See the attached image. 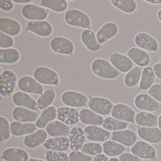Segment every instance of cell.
<instances>
[{
    "instance_id": "6da1fadb",
    "label": "cell",
    "mask_w": 161,
    "mask_h": 161,
    "mask_svg": "<svg viewBox=\"0 0 161 161\" xmlns=\"http://www.w3.org/2000/svg\"><path fill=\"white\" fill-rule=\"evenodd\" d=\"M91 69L95 75L104 80H114L122 74L110 62L103 58L95 59L91 64Z\"/></svg>"
},
{
    "instance_id": "7a4b0ae2",
    "label": "cell",
    "mask_w": 161,
    "mask_h": 161,
    "mask_svg": "<svg viewBox=\"0 0 161 161\" xmlns=\"http://www.w3.org/2000/svg\"><path fill=\"white\" fill-rule=\"evenodd\" d=\"M65 21L72 27L91 30L92 23L89 16L84 12L79 9H71L65 14Z\"/></svg>"
},
{
    "instance_id": "3957f363",
    "label": "cell",
    "mask_w": 161,
    "mask_h": 161,
    "mask_svg": "<svg viewBox=\"0 0 161 161\" xmlns=\"http://www.w3.org/2000/svg\"><path fill=\"white\" fill-rule=\"evenodd\" d=\"M18 84L16 73L11 69L4 70L0 76V94L3 97H9L14 94Z\"/></svg>"
},
{
    "instance_id": "277c9868",
    "label": "cell",
    "mask_w": 161,
    "mask_h": 161,
    "mask_svg": "<svg viewBox=\"0 0 161 161\" xmlns=\"http://www.w3.org/2000/svg\"><path fill=\"white\" fill-rule=\"evenodd\" d=\"M33 77L41 84L56 86L60 85V78L56 71L47 66H39L35 69Z\"/></svg>"
},
{
    "instance_id": "5b68a950",
    "label": "cell",
    "mask_w": 161,
    "mask_h": 161,
    "mask_svg": "<svg viewBox=\"0 0 161 161\" xmlns=\"http://www.w3.org/2000/svg\"><path fill=\"white\" fill-rule=\"evenodd\" d=\"M50 47L53 52L61 55L72 56L75 53L74 43L70 39L64 36L53 37L51 40Z\"/></svg>"
},
{
    "instance_id": "8992f818",
    "label": "cell",
    "mask_w": 161,
    "mask_h": 161,
    "mask_svg": "<svg viewBox=\"0 0 161 161\" xmlns=\"http://www.w3.org/2000/svg\"><path fill=\"white\" fill-rule=\"evenodd\" d=\"M62 103L66 106L72 108H81L88 104L87 97L81 92L67 90L61 96Z\"/></svg>"
},
{
    "instance_id": "52a82bcc",
    "label": "cell",
    "mask_w": 161,
    "mask_h": 161,
    "mask_svg": "<svg viewBox=\"0 0 161 161\" xmlns=\"http://www.w3.org/2000/svg\"><path fill=\"white\" fill-rule=\"evenodd\" d=\"M87 105L89 109L101 116L111 114L114 106L113 103L108 99L97 96H90Z\"/></svg>"
},
{
    "instance_id": "ba28073f",
    "label": "cell",
    "mask_w": 161,
    "mask_h": 161,
    "mask_svg": "<svg viewBox=\"0 0 161 161\" xmlns=\"http://www.w3.org/2000/svg\"><path fill=\"white\" fill-rule=\"evenodd\" d=\"M23 17L30 21L46 20L49 15V10L34 4L25 5L22 8Z\"/></svg>"
},
{
    "instance_id": "9c48e42d",
    "label": "cell",
    "mask_w": 161,
    "mask_h": 161,
    "mask_svg": "<svg viewBox=\"0 0 161 161\" xmlns=\"http://www.w3.org/2000/svg\"><path fill=\"white\" fill-rule=\"evenodd\" d=\"M130 150L132 153L141 159L153 160L157 157L155 148L146 141L138 140L131 147Z\"/></svg>"
},
{
    "instance_id": "30bf717a",
    "label": "cell",
    "mask_w": 161,
    "mask_h": 161,
    "mask_svg": "<svg viewBox=\"0 0 161 161\" xmlns=\"http://www.w3.org/2000/svg\"><path fill=\"white\" fill-rule=\"evenodd\" d=\"M18 86L20 91L29 94L41 96L44 93V87L33 77L22 76L18 81Z\"/></svg>"
},
{
    "instance_id": "8fae6325",
    "label": "cell",
    "mask_w": 161,
    "mask_h": 161,
    "mask_svg": "<svg viewBox=\"0 0 161 161\" xmlns=\"http://www.w3.org/2000/svg\"><path fill=\"white\" fill-rule=\"evenodd\" d=\"M134 103L137 109L145 112H156L160 110L159 103L147 93H140L136 95L134 100Z\"/></svg>"
},
{
    "instance_id": "7c38bea8",
    "label": "cell",
    "mask_w": 161,
    "mask_h": 161,
    "mask_svg": "<svg viewBox=\"0 0 161 161\" xmlns=\"http://www.w3.org/2000/svg\"><path fill=\"white\" fill-rule=\"evenodd\" d=\"M111 114L114 118L133 124L136 114L134 109L127 104L118 103L114 105Z\"/></svg>"
},
{
    "instance_id": "4fadbf2b",
    "label": "cell",
    "mask_w": 161,
    "mask_h": 161,
    "mask_svg": "<svg viewBox=\"0 0 161 161\" xmlns=\"http://www.w3.org/2000/svg\"><path fill=\"white\" fill-rule=\"evenodd\" d=\"M134 42L138 48L147 51L155 53L159 49L158 41L147 33H137L134 38Z\"/></svg>"
},
{
    "instance_id": "5bb4252c",
    "label": "cell",
    "mask_w": 161,
    "mask_h": 161,
    "mask_svg": "<svg viewBox=\"0 0 161 161\" xmlns=\"http://www.w3.org/2000/svg\"><path fill=\"white\" fill-rule=\"evenodd\" d=\"M26 30L43 38L49 37L53 33V26L47 20L29 21Z\"/></svg>"
},
{
    "instance_id": "9a60e30c",
    "label": "cell",
    "mask_w": 161,
    "mask_h": 161,
    "mask_svg": "<svg viewBox=\"0 0 161 161\" xmlns=\"http://www.w3.org/2000/svg\"><path fill=\"white\" fill-rule=\"evenodd\" d=\"M57 119L67 125H77L80 121V112L75 108L61 106L57 109Z\"/></svg>"
},
{
    "instance_id": "2e32d148",
    "label": "cell",
    "mask_w": 161,
    "mask_h": 161,
    "mask_svg": "<svg viewBox=\"0 0 161 161\" xmlns=\"http://www.w3.org/2000/svg\"><path fill=\"white\" fill-rule=\"evenodd\" d=\"M110 63L121 73H127L134 67L133 62L127 55L112 52L109 56Z\"/></svg>"
},
{
    "instance_id": "e0dca14e",
    "label": "cell",
    "mask_w": 161,
    "mask_h": 161,
    "mask_svg": "<svg viewBox=\"0 0 161 161\" xmlns=\"http://www.w3.org/2000/svg\"><path fill=\"white\" fill-rule=\"evenodd\" d=\"M68 138L69 149L74 151H80L86 141L84 130L80 127L76 126L73 127L70 130Z\"/></svg>"
},
{
    "instance_id": "ac0fdd59",
    "label": "cell",
    "mask_w": 161,
    "mask_h": 161,
    "mask_svg": "<svg viewBox=\"0 0 161 161\" xmlns=\"http://www.w3.org/2000/svg\"><path fill=\"white\" fill-rule=\"evenodd\" d=\"M84 130L86 139L92 142H104L111 136V132L100 126H86Z\"/></svg>"
},
{
    "instance_id": "d6986e66",
    "label": "cell",
    "mask_w": 161,
    "mask_h": 161,
    "mask_svg": "<svg viewBox=\"0 0 161 161\" xmlns=\"http://www.w3.org/2000/svg\"><path fill=\"white\" fill-rule=\"evenodd\" d=\"M118 26L112 21L103 24L96 34L97 39L102 45L115 37L119 33Z\"/></svg>"
},
{
    "instance_id": "ffe728a7",
    "label": "cell",
    "mask_w": 161,
    "mask_h": 161,
    "mask_svg": "<svg viewBox=\"0 0 161 161\" xmlns=\"http://www.w3.org/2000/svg\"><path fill=\"white\" fill-rule=\"evenodd\" d=\"M22 28L19 21L10 18L0 19V32L12 37H16L22 32Z\"/></svg>"
},
{
    "instance_id": "44dd1931",
    "label": "cell",
    "mask_w": 161,
    "mask_h": 161,
    "mask_svg": "<svg viewBox=\"0 0 161 161\" xmlns=\"http://www.w3.org/2000/svg\"><path fill=\"white\" fill-rule=\"evenodd\" d=\"M110 138L125 147H130L137 141V136L134 131L126 129L112 132Z\"/></svg>"
},
{
    "instance_id": "7402d4cb",
    "label": "cell",
    "mask_w": 161,
    "mask_h": 161,
    "mask_svg": "<svg viewBox=\"0 0 161 161\" xmlns=\"http://www.w3.org/2000/svg\"><path fill=\"white\" fill-rule=\"evenodd\" d=\"M48 135L46 130H37L35 132L25 136L23 139L24 146L30 149L37 148L46 142Z\"/></svg>"
},
{
    "instance_id": "603a6c76",
    "label": "cell",
    "mask_w": 161,
    "mask_h": 161,
    "mask_svg": "<svg viewBox=\"0 0 161 161\" xmlns=\"http://www.w3.org/2000/svg\"><path fill=\"white\" fill-rule=\"evenodd\" d=\"M30 158L28 151L17 147L6 148L1 156V159L4 161H28Z\"/></svg>"
},
{
    "instance_id": "cb8c5ba5",
    "label": "cell",
    "mask_w": 161,
    "mask_h": 161,
    "mask_svg": "<svg viewBox=\"0 0 161 161\" xmlns=\"http://www.w3.org/2000/svg\"><path fill=\"white\" fill-rule=\"evenodd\" d=\"M12 115L15 121L24 123H33L38 119L40 114L37 111L17 106L13 110Z\"/></svg>"
},
{
    "instance_id": "d4e9b609",
    "label": "cell",
    "mask_w": 161,
    "mask_h": 161,
    "mask_svg": "<svg viewBox=\"0 0 161 161\" xmlns=\"http://www.w3.org/2000/svg\"><path fill=\"white\" fill-rule=\"evenodd\" d=\"M127 56L137 66L145 68L150 64L151 57L146 51L138 47L130 48L127 53Z\"/></svg>"
},
{
    "instance_id": "484cf974",
    "label": "cell",
    "mask_w": 161,
    "mask_h": 161,
    "mask_svg": "<svg viewBox=\"0 0 161 161\" xmlns=\"http://www.w3.org/2000/svg\"><path fill=\"white\" fill-rule=\"evenodd\" d=\"M137 134L141 139L151 144H159L161 142V130L157 127H138Z\"/></svg>"
},
{
    "instance_id": "4316f807",
    "label": "cell",
    "mask_w": 161,
    "mask_h": 161,
    "mask_svg": "<svg viewBox=\"0 0 161 161\" xmlns=\"http://www.w3.org/2000/svg\"><path fill=\"white\" fill-rule=\"evenodd\" d=\"M13 103L18 107L28 108L33 111H38L37 101L29 94L18 91L14 94L12 97Z\"/></svg>"
},
{
    "instance_id": "83f0119b",
    "label": "cell",
    "mask_w": 161,
    "mask_h": 161,
    "mask_svg": "<svg viewBox=\"0 0 161 161\" xmlns=\"http://www.w3.org/2000/svg\"><path fill=\"white\" fill-rule=\"evenodd\" d=\"M42 146L46 150L66 152L69 148V140L67 136L52 137L47 138Z\"/></svg>"
},
{
    "instance_id": "f1b7e54d",
    "label": "cell",
    "mask_w": 161,
    "mask_h": 161,
    "mask_svg": "<svg viewBox=\"0 0 161 161\" xmlns=\"http://www.w3.org/2000/svg\"><path fill=\"white\" fill-rule=\"evenodd\" d=\"M84 46L89 51L97 52L103 49V46L98 42L95 33L91 30H85L80 35Z\"/></svg>"
},
{
    "instance_id": "f546056e",
    "label": "cell",
    "mask_w": 161,
    "mask_h": 161,
    "mask_svg": "<svg viewBox=\"0 0 161 161\" xmlns=\"http://www.w3.org/2000/svg\"><path fill=\"white\" fill-rule=\"evenodd\" d=\"M37 130V127L33 123H24L15 120L11 123V134L16 137L26 136L35 132Z\"/></svg>"
},
{
    "instance_id": "4dcf8cb0",
    "label": "cell",
    "mask_w": 161,
    "mask_h": 161,
    "mask_svg": "<svg viewBox=\"0 0 161 161\" xmlns=\"http://www.w3.org/2000/svg\"><path fill=\"white\" fill-rule=\"evenodd\" d=\"M80 121L87 126L102 125L104 119L89 108H84L80 112Z\"/></svg>"
},
{
    "instance_id": "1f68e13d",
    "label": "cell",
    "mask_w": 161,
    "mask_h": 161,
    "mask_svg": "<svg viewBox=\"0 0 161 161\" xmlns=\"http://www.w3.org/2000/svg\"><path fill=\"white\" fill-rule=\"evenodd\" d=\"M71 129L68 125L58 120H55L48 124L46 128L48 135L51 137H68Z\"/></svg>"
},
{
    "instance_id": "d6a6232c",
    "label": "cell",
    "mask_w": 161,
    "mask_h": 161,
    "mask_svg": "<svg viewBox=\"0 0 161 161\" xmlns=\"http://www.w3.org/2000/svg\"><path fill=\"white\" fill-rule=\"evenodd\" d=\"M158 117L150 112L141 111L136 114L135 123L139 127H155L158 126Z\"/></svg>"
},
{
    "instance_id": "836d02e7",
    "label": "cell",
    "mask_w": 161,
    "mask_h": 161,
    "mask_svg": "<svg viewBox=\"0 0 161 161\" xmlns=\"http://www.w3.org/2000/svg\"><path fill=\"white\" fill-rule=\"evenodd\" d=\"M57 110L54 106H51L42 111L38 119L36 121V125L39 129H44L51 122L57 118Z\"/></svg>"
},
{
    "instance_id": "e575fe53",
    "label": "cell",
    "mask_w": 161,
    "mask_h": 161,
    "mask_svg": "<svg viewBox=\"0 0 161 161\" xmlns=\"http://www.w3.org/2000/svg\"><path fill=\"white\" fill-rule=\"evenodd\" d=\"M21 55L17 49L14 48L0 49V63L12 65L19 62Z\"/></svg>"
},
{
    "instance_id": "d590c367",
    "label": "cell",
    "mask_w": 161,
    "mask_h": 161,
    "mask_svg": "<svg viewBox=\"0 0 161 161\" xmlns=\"http://www.w3.org/2000/svg\"><path fill=\"white\" fill-rule=\"evenodd\" d=\"M102 147L103 153L108 157L119 156L126 150V147L112 140H108L103 142Z\"/></svg>"
},
{
    "instance_id": "8d00e7d4",
    "label": "cell",
    "mask_w": 161,
    "mask_h": 161,
    "mask_svg": "<svg viewBox=\"0 0 161 161\" xmlns=\"http://www.w3.org/2000/svg\"><path fill=\"white\" fill-rule=\"evenodd\" d=\"M155 77L153 67L147 66L144 68L139 82V89L143 91L148 90L154 84Z\"/></svg>"
},
{
    "instance_id": "74e56055",
    "label": "cell",
    "mask_w": 161,
    "mask_h": 161,
    "mask_svg": "<svg viewBox=\"0 0 161 161\" xmlns=\"http://www.w3.org/2000/svg\"><path fill=\"white\" fill-rule=\"evenodd\" d=\"M143 69L140 67L134 66L126 73L123 80L125 85L129 88H133L136 86L140 82Z\"/></svg>"
},
{
    "instance_id": "f35d334b",
    "label": "cell",
    "mask_w": 161,
    "mask_h": 161,
    "mask_svg": "<svg viewBox=\"0 0 161 161\" xmlns=\"http://www.w3.org/2000/svg\"><path fill=\"white\" fill-rule=\"evenodd\" d=\"M40 6L58 14L66 11L68 8V3L66 0H42Z\"/></svg>"
},
{
    "instance_id": "ab89813d",
    "label": "cell",
    "mask_w": 161,
    "mask_h": 161,
    "mask_svg": "<svg viewBox=\"0 0 161 161\" xmlns=\"http://www.w3.org/2000/svg\"><path fill=\"white\" fill-rule=\"evenodd\" d=\"M56 93L53 89L48 88L37 99V107L39 110H44L52 106L56 99Z\"/></svg>"
},
{
    "instance_id": "60d3db41",
    "label": "cell",
    "mask_w": 161,
    "mask_h": 161,
    "mask_svg": "<svg viewBox=\"0 0 161 161\" xmlns=\"http://www.w3.org/2000/svg\"><path fill=\"white\" fill-rule=\"evenodd\" d=\"M110 2L114 7L125 14H133L137 9V3L134 0H111Z\"/></svg>"
},
{
    "instance_id": "b9f144b4",
    "label": "cell",
    "mask_w": 161,
    "mask_h": 161,
    "mask_svg": "<svg viewBox=\"0 0 161 161\" xmlns=\"http://www.w3.org/2000/svg\"><path fill=\"white\" fill-rule=\"evenodd\" d=\"M129 126V123L119 120L112 116L105 118L102 124L103 128L110 132L126 130Z\"/></svg>"
},
{
    "instance_id": "7bdbcfd3",
    "label": "cell",
    "mask_w": 161,
    "mask_h": 161,
    "mask_svg": "<svg viewBox=\"0 0 161 161\" xmlns=\"http://www.w3.org/2000/svg\"><path fill=\"white\" fill-rule=\"evenodd\" d=\"M11 123L6 117H0V142L4 143L11 137Z\"/></svg>"
},
{
    "instance_id": "ee69618b",
    "label": "cell",
    "mask_w": 161,
    "mask_h": 161,
    "mask_svg": "<svg viewBox=\"0 0 161 161\" xmlns=\"http://www.w3.org/2000/svg\"><path fill=\"white\" fill-rule=\"evenodd\" d=\"M80 151L87 155L95 156L102 153L103 149L102 145L100 143L98 142H89L86 143Z\"/></svg>"
},
{
    "instance_id": "f6af8a7d",
    "label": "cell",
    "mask_w": 161,
    "mask_h": 161,
    "mask_svg": "<svg viewBox=\"0 0 161 161\" xmlns=\"http://www.w3.org/2000/svg\"><path fill=\"white\" fill-rule=\"evenodd\" d=\"M45 157L47 161H69V154L66 152L46 150Z\"/></svg>"
},
{
    "instance_id": "bcb514c9",
    "label": "cell",
    "mask_w": 161,
    "mask_h": 161,
    "mask_svg": "<svg viewBox=\"0 0 161 161\" xmlns=\"http://www.w3.org/2000/svg\"><path fill=\"white\" fill-rule=\"evenodd\" d=\"M69 161H92L93 156L87 155L81 151H71L69 154Z\"/></svg>"
},
{
    "instance_id": "7dc6e473",
    "label": "cell",
    "mask_w": 161,
    "mask_h": 161,
    "mask_svg": "<svg viewBox=\"0 0 161 161\" xmlns=\"http://www.w3.org/2000/svg\"><path fill=\"white\" fill-rule=\"evenodd\" d=\"M14 45V37L0 32V47L1 49L11 48Z\"/></svg>"
},
{
    "instance_id": "c3c4849f",
    "label": "cell",
    "mask_w": 161,
    "mask_h": 161,
    "mask_svg": "<svg viewBox=\"0 0 161 161\" xmlns=\"http://www.w3.org/2000/svg\"><path fill=\"white\" fill-rule=\"evenodd\" d=\"M147 91L150 96L161 103V84H154Z\"/></svg>"
},
{
    "instance_id": "681fc988",
    "label": "cell",
    "mask_w": 161,
    "mask_h": 161,
    "mask_svg": "<svg viewBox=\"0 0 161 161\" xmlns=\"http://www.w3.org/2000/svg\"><path fill=\"white\" fill-rule=\"evenodd\" d=\"M15 8V3L13 0H1L0 9L6 13L12 12Z\"/></svg>"
},
{
    "instance_id": "f907efd6",
    "label": "cell",
    "mask_w": 161,
    "mask_h": 161,
    "mask_svg": "<svg viewBox=\"0 0 161 161\" xmlns=\"http://www.w3.org/2000/svg\"><path fill=\"white\" fill-rule=\"evenodd\" d=\"M119 159L121 161H143L136 155L131 153L124 152L119 156Z\"/></svg>"
},
{
    "instance_id": "816d5d0a",
    "label": "cell",
    "mask_w": 161,
    "mask_h": 161,
    "mask_svg": "<svg viewBox=\"0 0 161 161\" xmlns=\"http://www.w3.org/2000/svg\"><path fill=\"white\" fill-rule=\"evenodd\" d=\"M153 68L156 77L161 80V63H156L153 65Z\"/></svg>"
},
{
    "instance_id": "f5cc1de1",
    "label": "cell",
    "mask_w": 161,
    "mask_h": 161,
    "mask_svg": "<svg viewBox=\"0 0 161 161\" xmlns=\"http://www.w3.org/2000/svg\"><path fill=\"white\" fill-rule=\"evenodd\" d=\"M109 158L104 153H101L93 157L92 161H109Z\"/></svg>"
},
{
    "instance_id": "db71d44e",
    "label": "cell",
    "mask_w": 161,
    "mask_h": 161,
    "mask_svg": "<svg viewBox=\"0 0 161 161\" xmlns=\"http://www.w3.org/2000/svg\"><path fill=\"white\" fill-rule=\"evenodd\" d=\"M15 3L19 4H30L32 2L31 0H13Z\"/></svg>"
},
{
    "instance_id": "11a10c76",
    "label": "cell",
    "mask_w": 161,
    "mask_h": 161,
    "mask_svg": "<svg viewBox=\"0 0 161 161\" xmlns=\"http://www.w3.org/2000/svg\"><path fill=\"white\" fill-rule=\"evenodd\" d=\"M144 1L150 4L154 5H159L161 4V0H145Z\"/></svg>"
},
{
    "instance_id": "9f6ffc18",
    "label": "cell",
    "mask_w": 161,
    "mask_h": 161,
    "mask_svg": "<svg viewBox=\"0 0 161 161\" xmlns=\"http://www.w3.org/2000/svg\"><path fill=\"white\" fill-rule=\"evenodd\" d=\"M28 161H47L44 159H40V158H31L29 159Z\"/></svg>"
},
{
    "instance_id": "6f0895ef",
    "label": "cell",
    "mask_w": 161,
    "mask_h": 161,
    "mask_svg": "<svg viewBox=\"0 0 161 161\" xmlns=\"http://www.w3.org/2000/svg\"><path fill=\"white\" fill-rule=\"evenodd\" d=\"M158 128L161 130V114L158 117Z\"/></svg>"
},
{
    "instance_id": "680465c9",
    "label": "cell",
    "mask_w": 161,
    "mask_h": 161,
    "mask_svg": "<svg viewBox=\"0 0 161 161\" xmlns=\"http://www.w3.org/2000/svg\"><path fill=\"white\" fill-rule=\"evenodd\" d=\"M157 17L158 20L161 22V8L159 9L158 12H157Z\"/></svg>"
},
{
    "instance_id": "91938a15",
    "label": "cell",
    "mask_w": 161,
    "mask_h": 161,
    "mask_svg": "<svg viewBox=\"0 0 161 161\" xmlns=\"http://www.w3.org/2000/svg\"><path fill=\"white\" fill-rule=\"evenodd\" d=\"M109 161H121L119 158L116 157H111L109 159Z\"/></svg>"
}]
</instances>
